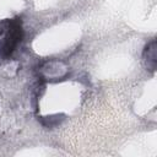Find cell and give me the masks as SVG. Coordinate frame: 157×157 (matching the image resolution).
I'll list each match as a JSON object with an SVG mask.
<instances>
[{
  "label": "cell",
  "mask_w": 157,
  "mask_h": 157,
  "mask_svg": "<svg viewBox=\"0 0 157 157\" xmlns=\"http://www.w3.org/2000/svg\"><path fill=\"white\" fill-rule=\"evenodd\" d=\"M23 39L22 21L18 17L0 22V58L6 60Z\"/></svg>",
  "instance_id": "1"
},
{
  "label": "cell",
  "mask_w": 157,
  "mask_h": 157,
  "mask_svg": "<svg viewBox=\"0 0 157 157\" xmlns=\"http://www.w3.org/2000/svg\"><path fill=\"white\" fill-rule=\"evenodd\" d=\"M69 74V66L61 60H48L38 67V75L45 81H60Z\"/></svg>",
  "instance_id": "2"
},
{
  "label": "cell",
  "mask_w": 157,
  "mask_h": 157,
  "mask_svg": "<svg viewBox=\"0 0 157 157\" xmlns=\"http://www.w3.org/2000/svg\"><path fill=\"white\" fill-rule=\"evenodd\" d=\"M157 42L156 39L150 40L142 52V63L144 66L150 71V72H155L156 66H157Z\"/></svg>",
  "instance_id": "3"
}]
</instances>
